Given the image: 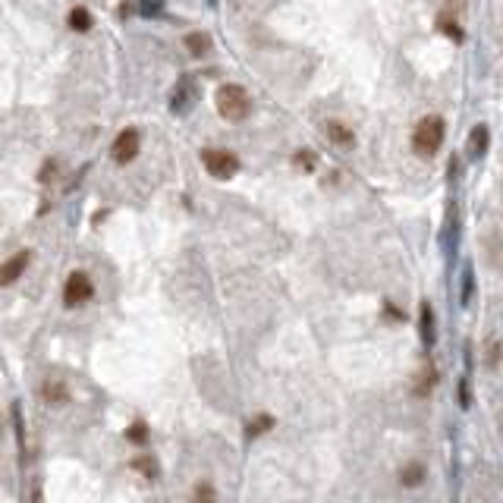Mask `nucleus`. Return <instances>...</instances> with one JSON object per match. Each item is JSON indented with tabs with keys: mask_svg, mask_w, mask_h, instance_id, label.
I'll use <instances>...</instances> for the list:
<instances>
[{
	"mask_svg": "<svg viewBox=\"0 0 503 503\" xmlns=\"http://www.w3.org/2000/svg\"><path fill=\"white\" fill-rule=\"evenodd\" d=\"M29 252H16L13 258H6L3 264H0V286H10V283H16L19 277H22V270L29 268Z\"/></svg>",
	"mask_w": 503,
	"mask_h": 503,
	"instance_id": "obj_7",
	"label": "nucleus"
},
{
	"mask_svg": "<svg viewBox=\"0 0 503 503\" xmlns=\"http://www.w3.org/2000/svg\"><path fill=\"white\" fill-rule=\"evenodd\" d=\"M488 365H490V368L497 365V340H490V343H488Z\"/></svg>",
	"mask_w": 503,
	"mask_h": 503,
	"instance_id": "obj_24",
	"label": "nucleus"
},
{
	"mask_svg": "<svg viewBox=\"0 0 503 503\" xmlns=\"http://www.w3.org/2000/svg\"><path fill=\"white\" fill-rule=\"evenodd\" d=\"M50 173H54V161H48V163H44V170H41V180H48Z\"/></svg>",
	"mask_w": 503,
	"mask_h": 503,
	"instance_id": "obj_26",
	"label": "nucleus"
},
{
	"mask_svg": "<svg viewBox=\"0 0 503 503\" xmlns=\"http://www.w3.org/2000/svg\"><path fill=\"white\" fill-rule=\"evenodd\" d=\"M138 10H142V16L154 19V16H161V13H163V0H142V3H138Z\"/></svg>",
	"mask_w": 503,
	"mask_h": 503,
	"instance_id": "obj_18",
	"label": "nucleus"
},
{
	"mask_svg": "<svg viewBox=\"0 0 503 503\" xmlns=\"http://www.w3.org/2000/svg\"><path fill=\"white\" fill-rule=\"evenodd\" d=\"M425 478H428V472H425V465L421 462H406L400 469V484L402 488H418Z\"/></svg>",
	"mask_w": 503,
	"mask_h": 503,
	"instance_id": "obj_11",
	"label": "nucleus"
},
{
	"mask_svg": "<svg viewBox=\"0 0 503 503\" xmlns=\"http://www.w3.org/2000/svg\"><path fill=\"white\" fill-rule=\"evenodd\" d=\"M186 48L192 57H201V54H207V48H211V38H207L205 31H192V35H186Z\"/></svg>",
	"mask_w": 503,
	"mask_h": 503,
	"instance_id": "obj_15",
	"label": "nucleus"
},
{
	"mask_svg": "<svg viewBox=\"0 0 503 503\" xmlns=\"http://www.w3.org/2000/svg\"><path fill=\"white\" fill-rule=\"evenodd\" d=\"M201 163H205V170L214 176V180H230V176H236V170H239V157L233 154V151H224V148H205L201 151Z\"/></svg>",
	"mask_w": 503,
	"mask_h": 503,
	"instance_id": "obj_3",
	"label": "nucleus"
},
{
	"mask_svg": "<svg viewBox=\"0 0 503 503\" xmlns=\"http://www.w3.org/2000/svg\"><path fill=\"white\" fill-rule=\"evenodd\" d=\"M132 465H136V469H142V472H145V478H151V481L157 478V465L151 462V459H145V456H142V459H136Z\"/></svg>",
	"mask_w": 503,
	"mask_h": 503,
	"instance_id": "obj_20",
	"label": "nucleus"
},
{
	"mask_svg": "<svg viewBox=\"0 0 503 503\" xmlns=\"http://www.w3.org/2000/svg\"><path fill=\"white\" fill-rule=\"evenodd\" d=\"M324 132H327V138H330L337 148H352V145H356V132H352L349 126L337 123V119H330V123L324 126Z\"/></svg>",
	"mask_w": 503,
	"mask_h": 503,
	"instance_id": "obj_9",
	"label": "nucleus"
},
{
	"mask_svg": "<svg viewBox=\"0 0 503 503\" xmlns=\"http://www.w3.org/2000/svg\"><path fill=\"white\" fill-rule=\"evenodd\" d=\"M126 440H132V444L145 446V444H148V425H145V421H136V425H129V428H126Z\"/></svg>",
	"mask_w": 503,
	"mask_h": 503,
	"instance_id": "obj_17",
	"label": "nucleus"
},
{
	"mask_svg": "<svg viewBox=\"0 0 503 503\" xmlns=\"http://www.w3.org/2000/svg\"><path fill=\"white\" fill-rule=\"evenodd\" d=\"M41 400L48 406H63V402H69V387L63 381H57V377H48L41 384Z\"/></svg>",
	"mask_w": 503,
	"mask_h": 503,
	"instance_id": "obj_8",
	"label": "nucleus"
},
{
	"mask_svg": "<svg viewBox=\"0 0 503 503\" xmlns=\"http://www.w3.org/2000/svg\"><path fill=\"white\" fill-rule=\"evenodd\" d=\"M66 22H69V29H73V31H88L94 25V19H92V13H88L85 6H73Z\"/></svg>",
	"mask_w": 503,
	"mask_h": 503,
	"instance_id": "obj_13",
	"label": "nucleus"
},
{
	"mask_svg": "<svg viewBox=\"0 0 503 503\" xmlns=\"http://www.w3.org/2000/svg\"><path fill=\"white\" fill-rule=\"evenodd\" d=\"M440 29H444L450 38H456V41H459V38H462V29H459L456 22H450V19H440Z\"/></svg>",
	"mask_w": 503,
	"mask_h": 503,
	"instance_id": "obj_22",
	"label": "nucleus"
},
{
	"mask_svg": "<svg viewBox=\"0 0 503 503\" xmlns=\"http://www.w3.org/2000/svg\"><path fill=\"white\" fill-rule=\"evenodd\" d=\"M431 384H434V368H428L425 374H421L418 387H415V396H428V390H431Z\"/></svg>",
	"mask_w": 503,
	"mask_h": 503,
	"instance_id": "obj_19",
	"label": "nucleus"
},
{
	"mask_svg": "<svg viewBox=\"0 0 503 503\" xmlns=\"http://www.w3.org/2000/svg\"><path fill=\"white\" fill-rule=\"evenodd\" d=\"M192 503H217V490L211 481H198L192 488Z\"/></svg>",
	"mask_w": 503,
	"mask_h": 503,
	"instance_id": "obj_16",
	"label": "nucleus"
},
{
	"mask_svg": "<svg viewBox=\"0 0 503 503\" xmlns=\"http://www.w3.org/2000/svg\"><path fill=\"white\" fill-rule=\"evenodd\" d=\"M459 402H462V406H469V384H459Z\"/></svg>",
	"mask_w": 503,
	"mask_h": 503,
	"instance_id": "obj_25",
	"label": "nucleus"
},
{
	"mask_svg": "<svg viewBox=\"0 0 503 503\" xmlns=\"http://www.w3.org/2000/svg\"><path fill=\"white\" fill-rule=\"evenodd\" d=\"M296 163H305L302 170H314V154L312 151H299V154H296Z\"/></svg>",
	"mask_w": 503,
	"mask_h": 503,
	"instance_id": "obj_23",
	"label": "nucleus"
},
{
	"mask_svg": "<svg viewBox=\"0 0 503 503\" xmlns=\"http://www.w3.org/2000/svg\"><path fill=\"white\" fill-rule=\"evenodd\" d=\"M421 340H425V346H434V340H437V330H434V308L428 305V302H421Z\"/></svg>",
	"mask_w": 503,
	"mask_h": 503,
	"instance_id": "obj_12",
	"label": "nucleus"
},
{
	"mask_svg": "<svg viewBox=\"0 0 503 503\" xmlns=\"http://www.w3.org/2000/svg\"><path fill=\"white\" fill-rule=\"evenodd\" d=\"M472 299V268L465 264L462 268V302H469Z\"/></svg>",
	"mask_w": 503,
	"mask_h": 503,
	"instance_id": "obj_21",
	"label": "nucleus"
},
{
	"mask_svg": "<svg viewBox=\"0 0 503 503\" xmlns=\"http://www.w3.org/2000/svg\"><path fill=\"white\" fill-rule=\"evenodd\" d=\"M274 428V415H258V418H249V425H245V437H258V434H264V431H270Z\"/></svg>",
	"mask_w": 503,
	"mask_h": 503,
	"instance_id": "obj_14",
	"label": "nucleus"
},
{
	"mask_svg": "<svg viewBox=\"0 0 503 503\" xmlns=\"http://www.w3.org/2000/svg\"><path fill=\"white\" fill-rule=\"evenodd\" d=\"M138 145H142V136H138V129H123L117 138H113V145H110V157L117 163H129V161H136V154H138Z\"/></svg>",
	"mask_w": 503,
	"mask_h": 503,
	"instance_id": "obj_5",
	"label": "nucleus"
},
{
	"mask_svg": "<svg viewBox=\"0 0 503 503\" xmlns=\"http://www.w3.org/2000/svg\"><path fill=\"white\" fill-rule=\"evenodd\" d=\"M444 136H446V126L440 117H425L418 126H415L412 132V148L415 154L421 157H434L440 151V145H444Z\"/></svg>",
	"mask_w": 503,
	"mask_h": 503,
	"instance_id": "obj_1",
	"label": "nucleus"
},
{
	"mask_svg": "<svg viewBox=\"0 0 503 503\" xmlns=\"http://www.w3.org/2000/svg\"><path fill=\"white\" fill-rule=\"evenodd\" d=\"M207 3H211V6H217V0H207Z\"/></svg>",
	"mask_w": 503,
	"mask_h": 503,
	"instance_id": "obj_27",
	"label": "nucleus"
},
{
	"mask_svg": "<svg viewBox=\"0 0 503 503\" xmlns=\"http://www.w3.org/2000/svg\"><path fill=\"white\" fill-rule=\"evenodd\" d=\"M214 101H217L220 117L230 119V123H242L252 110V101H249V94H245L242 85H220Z\"/></svg>",
	"mask_w": 503,
	"mask_h": 503,
	"instance_id": "obj_2",
	"label": "nucleus"
},
{
	"mask_svg": "<svg viewBox=\"0 0 503 503\" xmlns=\"http://www.w3.org/2000/svg\"><path fill=\"white\" fill-rule=\"evenodd\" d=\"M195 101H198V92H195V79H192V75H182V79L176 82V88H173L170 110H173L176 117H186V113L195 107Z\"/></svg>",
	"mask_w": 503,
	"mask_h": 503,
	"instance_id": "obj_6",
	"label": "nucleus"
},
{
	"mask_svg": "<svg viewBox=\"0 0 503 503\" xmlns=\"http://www.w3.org/2000/svg\"><path fill=\"white\" fill-rule=\"evenodd\" d=\"M94 296V283L85 270H73L66 277V286H63V305L75 308V305H85L88 299Z\"/></svg>",
	"mask_w": 503,
	"mask_h": 503,
	"instance_id": "obj_4",
	"label": "nucleus"
},
{
	"mask_svg": "<svg viewBox=\"0 0 503 503\" xmlns=\"http://www.w3.org/2000/svg\"><path fill=\"white\" fill-rule=\"evenodd\" d=\"M488 138H490V132H488V126L484 123H478L475 129H472V136H469V157L472 161L484 157V151H488Z\"/></svg>",
	"mask_w": 503,
	"mask_h": 503,
	"instance_id": "obj_10",
	"label": "nucleus"
}]
</instances>
